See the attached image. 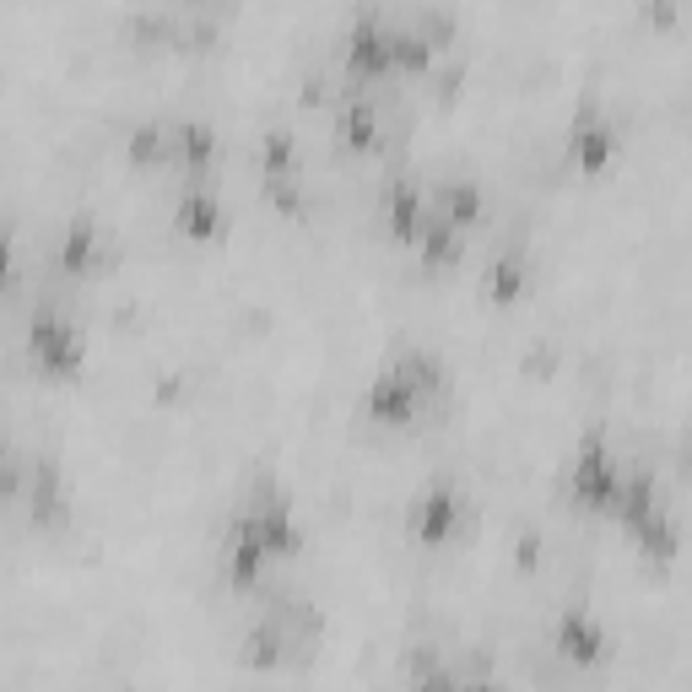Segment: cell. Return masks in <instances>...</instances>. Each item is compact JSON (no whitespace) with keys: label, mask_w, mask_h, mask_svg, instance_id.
I'll return each mask as SVG.
<instances>
[{"label":"cell","mask_w":692,"mask_h":692,"mask_svg":"<svg viewBox=\"0 0 692 692\" xmlns=\"http://www.w3.org/2000/svg\"><path fill=\"white\" fill-rule=\"evenodd\" d=\"M33 341H38V357H49V363H71V330L60 325V319H38V330H33Z\"/></svg>","instance_id":"6da1fadb"},{"label":"cell","mask_w":692,"mask_h":692,"mask_svg":"<svg viewBox=\"0 0 692 692\" xmlns=\"http://www.w3.org/2000/svg\"><path fill=\"white\" fill-rule=\"evenodd\" d=\"M211 217H217V206H211L206 195H190V201H184V222H190V228H211Z\"/></svg>","instance_id":"7a4b0ae2"}]
</instances>
